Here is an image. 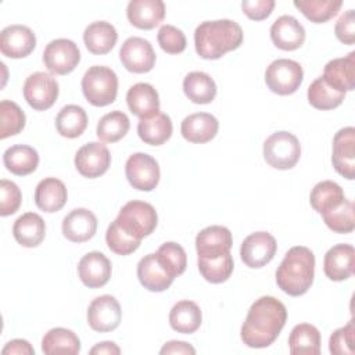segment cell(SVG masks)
Masks as SVG:
<instances>
[{
  "label": "cell",
  "instance_id": "obj_1",
  "mask_svg": "<svg viewBox=\"0 0 355 355\" xmlns=\"http://www.w3.org/2000/svg\"><path fill=\"white\" fill-rule=\"evenodd\" d=\"M287 320V309L275 297L255 300L243 322L240 337L250 348H266L279 337Z\"/></svg>",
  "mask_w": 355,
  "mask_h": 355
},
{
  "label": "cell",
  "instance_id": "obj_2",
  "mask_svg": "<svg viewBox=\"0 0 355 355\" xmlns=\"http://www.w3.org/2000/svg\"><path fill=\"white\" fill-rule=\"evenodd\" d=\"M243 29L232 19L204 21L194 31L197 54L204 60H218L243 43Z\"/></svg>",
  "mask_w": 355,
  "mask_h": 355
},
{
  "label": "cell",
  "instance_id": "obj_3",
  "mask_svg": "<svg viewBox=\"0 0 355 355\" xmlns=\"http://www.w3.org/2000/svg\"><path fill=\"white\" fill-rule=\"evenodd\" d=\"M315 276V255L304 245L291 247L276 270V283L282 291L291 297L305 294Z\"/></svg>",
  "mask_w": 355,
  "mask_h": 355
},
{
  "label": "cell",
  "instance_id": "obj_4",
  "mask_svg": "<svg viewBox=\"0 0 355 355\" xmlns=\"http://www.w3.org/2000/svg\"><path fill=\"white\" fill-rule=\"evenodd\" d=\"M82 92L92 105L105 107L116 98L118 76L108 67L93 65L82 78Z\"/></svg>",
  "mask_w": 355,
  "mask_h": 355
},
{
  "label": "cell",
  "instance_id": "obj_5",
  "mask_svg": "<svg viewBox=\"0 0 355 355\" xmlns=\"http://www.w3.org/2000/svg\"><path fill=\"white\" fill-rule=\"evenodd\" d=\"M115 220L128 234L141 240L154 232L157 227L158 215L151 204L133 200L121 208Z\"/></svg>",
  "mask_w": 355,
  "mask_h": 355
},
{
  "label": "cell",
  "instance_id": "obj_6",
  "mask_svg": "<svg viewBox=\"0 0 355 355\" xmlns=\"http://www.w3.org/2000/svg\"><path fill=\"white\" fill-rule=\"evenodd\" d=\"M300 155V140L290 132H275L263 143V158L275 169H291L298 162Z\"/></svg>",
  "mask_w": 355,
  "mask_h": 355
},
{
  "label": "cell",
  "instance_id": "obj_7",
  "mask_svg": "<svg viewBox=\"0 0 355 355\" xmlns=\"http://www.w3.org/2000/svg\"><path fill=\"white\" fill-rule=\"evenodd\" d=\"M304 79V69L300 62L288 58H277L265 71V82L270 92L288 96L298 90Z\"/></svg>",
  "mask_w": 355,
  "mask_h": 355
},
{
  "label": "cell",
  "instance_id": "obj_8",
  "mask_svg": "<svg viewBox=\"0 0 355 355\" xmlns=\"http://www.w3.org/2000/svg\"><path fill=\"white\" fill-rule=\"evenodd\" d=\"M26 103L36 111L49 110L58 97V83L55 78L47 72L31 73L22 87Z\"/></svg>",
  "mask_w": 355,
  "mask_h": 355
},
{
  "label": "cell",
  "instance_id": "obj_9",
  "mask_svg": "<svg viewBox=\"0 0 355 355\" xmlns=\"http://www.w3.org/2000/svg\"><path fill=\"white\" fill-rule=\"evenodd\" d=\"M125 175L133 189L151 191L159 182V166L151 155L146 153H135L126 159Z\"/></svg>",
  "mask_w": 355,
  "mask_h": 355
},
{
  "label": "cell",
  "instance_id": "obj_10",
  "mask_svg": "<svg viewBox=\"0 0 355 355\" xmlns=\"http://www.w3.org/2000/svg\"><path fill=\"white\" fill-rule=\"evenodd\" d=\"M80 61V51L75 42L69 39H54L43 51V62L54 75L72 72Z\"/></svg>",
  "mask_w": 355,
  "mask_h": 355
},
{
  "label": "cell",
  "instance_id": "obj_11",
  "mask_svg": "<svg viewBox=\"0 0 355 355\" xmlns=\"http://www.w3.org/2000/svg\"><path fill=\"white\" fill-rule=\"evenodd\" d=\"M119 60L129 72L144 73L153 69L155 64V51L148 40L132 36L122 43Z\"/></svg>",
  "mask_w": 355,
  "mask_h": 355
},
{
  "label": "cell",
  "instance_id": "obj_12",
  "mask_svg": "<svg viewBox=\"0 0 355 355\" xmlns=\"http://www.w3.org/2000/svg\"><path fill=\"white\" fill-rule=\"evenodd\" d=\"M277 250L275 237L268 232H255L247 236L240 247L241 261L248 268H262L269 263Z\"/></svg>",
  "mask_w": 355,
  "mask_h": 355
},
{
  "label": "cell",
  "instance_id": "obj_13",
  "mask_svg": "<svg viewBox=\"0 0 355 355\" xmlns=\"http://www.w3.org/2000/svg\"><path fill=\"white\" fill-rule=\"evenodd\" d=\"M73 162L82 176L94 179L108 171L111 165V154L105 144L90 141L76 151Z\"/></svg>",
  "mask_w": 355,
  "mask_h": 355
},
{
  "label": "cell",
  "instance_id": "obj_14",
  "mask_svg": "<svg viewBox=\"0 0 355 355\" xmlns=\"http://www.w3.org/2000/svg\"><path fill=\"white\" fill-rule=\"evenodd\" d=\"M121 319V305L112 295L96 297L87 308V323L94 331H112L119 326Z\"/></svg>",
  "mask_w": 355,
  "mask_h": 355
},
{
  "label": "cell",
  "instance_id": "obj_15",
  "mask_svg": "<svg viewBox=\"0 0 355 355\" xmlns=\"http://www.w3.org/2000/svg\"><path fill=\"white\" fill-rule=\"evenodd\" d=\"M331 162L334 169L348 180L355 178V129H340L333 139Z\"/></svg>",
  "mask_w": 355,
  "mask_h": 355
},
{
  "label": "cell",
  "instance_id": "obj_16",
  "mask_svg": "<svg viewBox=\"0 0 355 355\" xmlns=\"http://www.w3.org/2000/svg\"><path fill=\"white\" fill-rule=\"evenodd\" d=\"M36 47L33 31L25 25L6 26L0 33V51L8 58H24Z\"/></svg>",
  "mask_w": 355,
  "mask_h": 355
},
{
  "label": "cell",
  "instance_id": "obj_17",
  "mask_svg": "<svg viewBox=\"0 0 355 355\" xmlns=\"http://www.w3.org/2000/svg\"><path fill=\"white\" fill-rule=\"evenodd\" d=\"M233 237L227 227L212 225L196 236V250L200 258H216L230 252Z\"/></svg>",
  "mask_w": 355,
  "mask_h": 355
},
{
  "label": "cell",
  "instance_id": "obj_18",
  "mask_svg": "<svg viewBox=\"0 0 355 355\" xmlns=\"http://www.w3.org/2000/svg\"><path fill=\"white\" fill-rule=\"evenodd\" d=\"M111 262L98 251H92L83 255L78 263L80 282L89 288H98L108 283L111 277Z\"/></svg>",
  "mask_w": 355,
  "mask_h": 355
},
{
  "label": "cell",
  "instance_id": "obj_19",
  "mask_svg": "<svg viewBox=\"0 0 355 355\" xmlns=\"http://www.w3.org/2000/svg\"><path fill=\"white\" fill-rule=\"evenodd\" d=\"M355 250L351 244H336L324 254L323 270L333 282H343L354 273Z\"/></svg>",
  "mask_w": 355,
  "mask_h": 355
},
{
  "label": "cell",
  "instance_id": "obj_20",
  "mask_svg": "<svg viewBox=\"0 0 355 355\" xmlns=\"http://www.w3.org/2000/svg\"><path fill=\"white\" fill-rule=\"evenodd\" d=\"M270 39L280 50H297L305 42V29L293 15H282L270 26Z\"/></svg>",
  "mask_w": 355,
  "mask_h": 355
},
{
  "label": "cell",
  "instance_id": "obj_21",
  "mask_svg": "<svg viewBox=\"0 0 355 355\" xmlns=\"http://www.w3.org/2000/svg\"><path fill=\"white\" fill-rule=\"evenodd\" d=\"M61 229L69 241L83 243L96 234L97 218L86 208H75L62 219Z\"/></svg>",
  "mask_w": 355,
  "mask_h": 355
},
{
  "label": "cell",
  "instance_id": "obj_22",
  "mask_svg": "<svg viewBox=\"0 0 355 355\" xmlns=\"http://www.w3.org/2000/svg\"><path fill=\"white\" fill-rule=\"evenodd\" d=\"M137 277L144 288L154 293H161L169 288L173 279L162 266L155 252L144 255L137 263Z\"/></svg>",
  "mask_w": 355,
  "mask_h": 355
},
{
  "label": "cell",
  "instance_id": "obj_23",
  "mask_svg": "<svg viewBox=\"0 0 355 355\" xmlns=\"http://www.w3.org/2000/svg\"><path fill=\"white\" fill-rule=\"evenodd\" d=\"M126 17L139 29H153L162 22L165 4L162 0H130L126 7Z\"/></svg>",
  "mask_w": 355,
  "mask_h": 355
},
{
  "label": "cell",
  "instance_id": "obj_24",
  "mask_svg": "<svg viewBox=\"0 0 355 355\" xmlns=\"http://www.w3.org/2000/svg\"><path fill=\"white\" fill-rule=\"evenodd\" d=\"M323 79L334 89L347 93L355 87V51L330 60L323 69Z\"/></svg>",
  "mask_w": 355,
  "mask_h": 355
},
{
  "label": "cell",
  "instance_id": "obj_25",
  "mask_svg": "<svg viewBox=\"0 0 355 355\" xmlns=\"http://www.w3.org/2000/svg\"><path fill=\"white\" fill-rule=\"evenodd\" d=\"M219 129L218 119L208 112H196L187 115L180 125L182 136L190 141L202 144L212 140Z\"/></svg>",
  "mask_w": 355,
  "mask_h": 355
},
{
  "label": "cell",
  "instance_id": "obj_26",
  "mask_svg": "<svg viewBox=\"0 0 355 355\" xmlns=\"http://www.w3.org/2000/svg\"><path fill=\"white\" fill-rule=\"evenodd\" d=\"M126 103L130 112L140 119L159 112L158 92L150 83L139 82L130 86L126 93Z\"/></svg>",
  "mask_w": 355,
  "mask_h": 355
},
{
  "label": "cell",
  "instance_id": "obj_27",
  "mask_svg": "<svg viewBox=\"0 0 355 355\" xmlns=\"http://www.w3.org/2000/svg\"><path fill=\"white\" fill-rule=\"evenodd\" d=\"M12 236L22 247H37L44 240L46 223L39 214L25 212L14 222Z\"/></svg>",
  "mask_w": 355,
  "mask_h": 355
},
{
  "label": "cell",
  "instance_id": "obj_28",
  "mask_svg": "<svg viewBox=\"0 0 355 355\" xmlns=\"http://www.w3.org/2000/svg\"><path fill=\"white\" fill-rule=\"evenodd\" d=\"M68 198L65 184L57 178H44L35 189V204L44 212L60 211Z\"/></svg>",
  "mask_w": 355,
  "mask_h": 355
},
{
  "label": "cell",
  "instance_id": "obj_29",
  "mask_svg": "<svg viewBox=\"0 0 355 355\" xmlns=\"http://www.w3.org/2000/svg\"><path fill=\"white\" fill-rule=\"evenodd\" d=\"M118 40L116 29L107 21H94L89 24L83 32V42L86 49L93 54L110 53Z\"/></svg>",
  "mask_w": 355,
  "mask_h": 355
},
{
  "label": "cell",
  "instance_id": "obj_30",
  "mask_svg": "<svg viewBox=\"0 0 355 355\" xmlns=\"http://www.w3.org/2000/svg\"><path fill=\"white\" fill-rule=\"evenodd\" d=\"M172 121L169 115L164 112H157L153 116L143 118L137 123L139 137L150 146H161L168 141L172 136Z\"/></svg>",
  "mask_w": 355,
  "mask_h": 355
},
{
  "label": "cell",
  "instance_id": "obj_31",
  "mask_svg": "<svg viewBox=\"0 0 355 355\" xmlns=\"http://www.w3.org/2000/svg\"><path fill=\"white\" fill-rule=\"evenodd\" d=\"M3 162L11 173L25 176L36 171L39 165V154L31 146L14 144L4 151Z\"/></svg>",
  "mask_w": 355,
  "mask_h": 355
},
{
  "label": "cell",
  "instance_id": "obj_32",
  "mask_svg": "<svg viewBox=\"0 0 355 355\" xmlns=\"http://www.w3.org/2000/svg\"><path fill=\"white\" fill-rule=\"evenodd\" d=\"M201 320L202 313L200 306L190 300L176 302L169 312L171 327L182 334L194 333L201 326Z\"/></svg>",
  "mask_w": 355,
  "mask_h": 355
},
{
  "label": "cell",
  "instance_id": "obj_33",
  "mask_svg": "<svg viewBox=\"0 0 355 355\" xmlns=\"http://www.w3.org/2000/svg\"><path fill=\"white\" fill-rule=\"evenodd\" d=\"M183 92L194 104H208L216 96V83L208 73L193 71L183 79Z\"/></svg>",
  "mask_w": 355,
  "mask_h": 355
},
{
  "label": "cell",
  "instance_id": "obj_34",
  "mask_svg": "<svg viewBox=\"0 0 355 355\" xmlns=\"http://www.w3.org/2000/svg\"><path fill=\"white\" fill-rule=\"evenodd\" d=\"M288 349L293 355H318L320 352V333L311 323L295 324L288 336Z\"/></svg>",
  "mask_w": 355,
  "mask_h": 355
},
{
  "label": "cell",
  "instance_id": "obj_35",
  "mask_svg": "<svg viewBox=\"0 0 355 355\" xmlns=\"http://www.w3.org/2000/svg\"><path fill=\"white\" fill-rule=\"evenodd\" d=\"M42 351L47 355L55 354H79V337L69 329L54 327L50 329L42 340Z\"/></svg>",
  "mask_w": 355,
  "mask_h": 355
},
{
  "label": "cell",
  "instance_id": "obj_36",
  "mask_svg": "<svg viewBox=\"0 0 355 355\" xmlns=\"http://www.w3.org/2000/svg\"><path fill=\"white\" fill-rule=\"evenodd\" d=\"M87 126L86 111L76 104H68L62 107L55 118L57 132L68 139L79 137Z\"/></svg>",
  "mask_w": 355,
  "mask_h": 355
},
{
  "label": "cell",
  "instance_id": "obj_37",
  "mask_svg": "<svg viewBox=\"0 0 355 355\" xmlns=\"http://www.w3.org/2000/svg\"><path fill=\"white\" fill-rule=\"evenodd\" d=\"M344 200L345 196L341 186L333 180H322L316 183L309 194V202L312 208L320 215L337 207Z\"/></svg>",
  "mask_w": 355,
  "mask_h": 355
},
{
  "label": "cell",
  "instance_id": "obj_38",
  "mask_svg": "<svg viewBox=\"0 0 355 355\" xmlns=\"http://www.w3.org/2000/svg\"><path fill=\"white\" fill-rule=\"evenodd\" d=\"M306 96H308L309 104L313 108H316V110H333V108H337L343 103V100L345 97V93L331 87L323 79V76H319L309 85Z\"/></svg>",
  "mask_w": 355,
  "mask_h": 355
},
{
  "label": "cell",
  "instance_id": "obj_39",
  "mask_svg": "<svg viewBox=\"0 0 355 355\" xmlns=\"http://www.w3.org/2000/svg\"><path fill=\"white\" fill-rule=\"evenodd\" d=\"M197 266L201 273V276L212 283V284H219L226 282L230 275L233 273L234 262L233 257L230 252L223 254L216 258H197Z\"/></svg>",
  "mask_w": 355,
  "mask_h": 355
},
{
  "label": "cell",
  "instance_id": "obj_40",
  "mask_svg": "<svg viewBox=\"0 0 355 355\" xmlns=\"http://www.w3.org/2000/svg\"><path fill=\"white\" fill-rule=\"evenodd\" d=\"M130 121L128 115L122 111H111L101 116L97 123V137L105 143H115L121 140L129 130Z\"/></svg>",
  "mask_w": 355,
  "mask_h": 355
},
{
  "label": "cell",
  "instance_id": "obj_41",
  "mask_svg": "<svg viewBox=\"0 0 355 355\" xmlns=\"http://www.w3.org/2000/svg\"><path fill=\"white\" fill-rule=\"evenodd\" d=\"M294 6L311 21L315 24H323L340 11L343 1L341 0H295Z\"/></svg>",
  "mask_w": 355,
  "mask_h": 355
},
{
  "label": "cell",
  "instance_id": "obj_42",
  "mask_svg": "<svg viewBox=\"0 0 355 355\" xmlns=\"http://www.w3.org/2000/svg\"><path fill=\"white\" fill-rule=\"evenodd\" d=\"M326 226L336 233H351L355 227L354 219V202L351 200H344L337 207L322 214Z\"/></svg>",
  "mask_w": 355,
  "mask_h": 355
},
{
  "label": "cell",
  "instance_id": "obj_43",
  "mask_svg": "<svg viewBox=\"0 0 355 355\" xmlns=\"http://www.w3.org/2000/svg\"><path fill=\"white\" fill-rule=\"evenodd\" d=\"M25 112L19 105L10 100L0 103V139L18 135L25 126Z\"/></svg>",
  "mask_w": 355,
  "mask_h": 355
},
{
  "label": "cell",
  "instance_id": "obj_44",
  "mask_svg": "<svg viewBox=\"0 0 355 355\" xmlns=\"http://www.w3.org/2000/svg\"><path fill=\"white\" fill-rule=\"evenodd\" d=\"M155 254L172 277L180 276L186 270L187 255L180 244L175 241H166L158 248Z\"/></svg>",
  "mask_w": 355,
  "mask_h": 355
},
{
  "label": "cell",
  "instance_id": "obj_45",
  "mask_svg": "<svg viewBox=\"0 0 355 355\" xmlns=\"http://www.w3.org/2000/svg\"><path fill=\"white\" fill-rule=\"evenodd\" d=\"M105 241L108 248L118 254V255H129L132 252H135L139 247L141 240H137L135 237H132L130 234H128L118 223L116 220H114L105 233Z\"/></svg>",
  "mask_w": 355,
  "mask_h": 355
},
{
  "label": "cell",
  "instance_id": "obj_46",
  "mask_svg": "<svg viewBox=\"0 0 355 355\" xmlns=\"http://www.w3.org/2000/svg\"><path fill=\"white\" fill-rule=\"evenodd\" d=\"M355 324L351 319L345 326L333 331L329 340V351L333 355H354L355 347Z\"/></svg>",
  "mask_w": 355,
  "mask_h": 355
},
{
  "label": "cell",
  "instance_id": "obj_47",
  "mask_svg": "<svg viewBox=\"0 0 355 355\" xmlns=\"http://www.w3.org/2000/svg\"><path fill=\"white\" fill-rule=\"evenodd\" d=\"M157 40L159 47L168 54H179L187 44L184 33L173 25H162L158 31Z\"/></svg>",
  "mask_w": 355,
  "mask_h": 355
},
{
  "label": "cell",
  "instance_id": "obj_48",
  "mask_svg": "<svg viewBox=\"0 0 355 355\" xmlns=\"http://www.w3.org/2000/svg\"><path fill=\"white\" fill-rule=\"evenodd\" d=\"M22 201L19 187L7 179L0 180V215L8 216L18 211Z\"/></svg>",
  "mask_w": 355,
  "mask_h": 355
},
{
  "label": "cell",
  "instance_id": "obj_49",
  "mask_svg": "<svg viewBox=\"0 0 355 355\" xmlns=\"http://www.w3.org/2000/svg\"><path fill=\"white\" fill-rule=\"evenodd\" d=\"M336 37L344 44H354L355 42V12L354 10H347L337 21L334 26Z\"/></svg>",
  "mask_w": 355,
  "mask_h": 355
},
{
  "label": "cell",
  "instance_id": "obj_50",
  "mask_svg": "<svg viewBox=\"0 0 355 355\" xmlns=\"http://www.w3.org/2000/svg\"><path fill=\"white\" fill-rule=\"evenodd\" d=\"M275 7V0H244L241 1L243 12L254 21L265 19L270 15Z\"/></svg>",
  "mask_w": 355,
  "mask_h": 355
},
{
  "label": "cell",
  "instance_id": "obj_51",
  "mask_svg": "<svg viewBox=\"0 0 355 355\" xmlns=\"http://www.w3.org/2000/svg\"><path fill=\"white\" fill-rule=\"evenodd\" d=\"M1 354L3 355H11V354H15V355H33L35 349H33V347L26 340L15 338V340H11V341H8L6 344V347L1 349Z\"/></svg>",
  "mask_w": 355,
  "mask_h": 355
},
{
  "label": "cell",
  "instance_id": "obj_52",
  "mask_svg": "<svg viewBox=\"0 0 355 355\" xmlns=\"http://www.w3.org/2000/svg\"><path fill=\"white\" fill-rule=\"evenodd\" d=\"M159 354H162V355H165V354H196V349L189 343L172 340V341H168L166 344H164Z\"/></svg>",
  "mask_w": 355,
  "mask_h": 355
},
{
  "label": "cell",
  "instance_id": "obj_53",
  "mask_svg": "<svg viewBox=\"0 0 355 355\" xmlns=\"http://www.w3.org/2000/svg\"><path fill=\"white\" fill-rule=\"evenodd\" d=\"M90 354H98V355H112V354H121V349L119 347L112 343V341H103V343H98L96 344L92 349H90Z\"/></svg>",
  "mask_w": 355,
  "mask_h": 355
}]
</instances>
